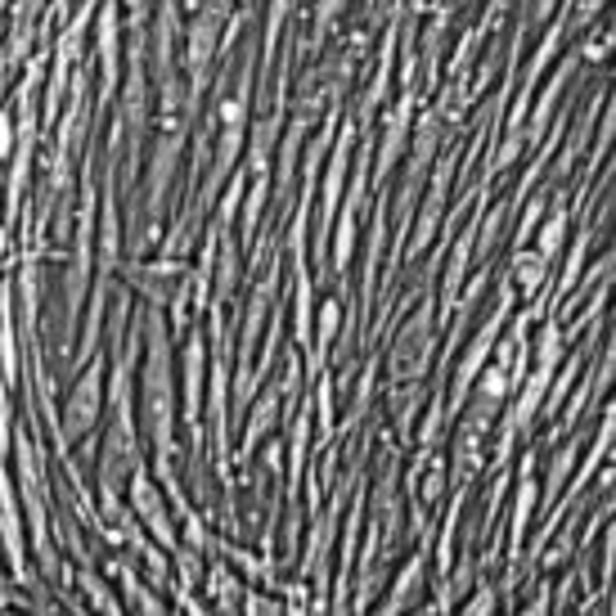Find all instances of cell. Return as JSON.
<instances>
[{
    "label": "cell",
    "instance_id": "cell-11",
    "mask_svg": "<svg viewBox=\"0 0 616 616\" xmlns=\"http://www.w3.org/2000/svg\"><path fill=\"white\" fill-rule=\"evenodd\" d=\"M576 55H567L549 77H540L545 81V90H540V100H531V109H527V149H536L540 139L553 131V113H558V104H562V94H567V86H572V77H576ZM562 131V126H558Z\"/></svg>",
    "mask_w": 616,
    "mask_h": 616
},
{
    "label": "cell",
    "instance_id": "cell-13",
    "mask_svg": "<svg viewBox=\"0 0 616 616\" xmlns=\"http://www.w3.org/2000/svg\"><path fill=\"white\" fill-rule=\"evenodd\" d=\"M508 283H513V293H523V302H536L553 283V266L531 244H517L508 257Z\"/></svg>",
    "mask_w": 616,
    "mask_h": 616
},
{
    "label": "cell",
    "instance_id": "cell-14",
    "mask_svg": "<svg viewBox=\"0 0 616 616\" xmlns=\"http://www.w3.org/2000/svg\"><path fill=\"white\" fill-rule=\"evenodd\" d=\"M383 248H388V199L378 194V208H373V221H369V244H365V283H360V334H365V315L373 306V293H378V261H383Z\"/></svg>",
    "mask_w": 616,
    "mask_h": 616
},
{
    "label": "cell",
    "instance_id": "cell-25",
    "mask_svg": "<svg viewBox=\"0 0 616 616\" xmlns=\"http://www.w3.org/2000/svg\"><path fill=\"white\" fill-rule=\"evenodd\" d=\"M549 590H553V581H549V572H545V581H536V590H531V598L523 603V612H527V616H549Z\"/></svg>",
    "mask_w": 616,
    "mask_h": 616
},
{
    "label": "cell",
    "instance_id": "cell-15",
    "mask_svg": "<svg viewBox=\"0 0 616 616\" xmlns=\"http://www.w3.org/2000/svg\"><path fill=\"white\" fill-rule=\"evenodd\" d=\"M603 100H607V86H598V94L585 104V113L576 117V126H572V135H567V145H562V154H558V163H553V176L558 180H567L572 176V167L585 158V145L594 139V117H598V109H603Z\"/></svg>",
    "mask_w": 616,
    "mask_h": 616
},
{
    "label": "cell",
    "instance_id": "cell-18",
    "mask_svg": "<svg viewBox=\"0 0 616 616\" xmlns=\"http://www.w3.org/2000/svg\"><path fill=\"white\" fill-rule=\"evenodd\" d=\"M266 199H270V176H248L244 199H239V239H257L261 216H266Z\"/></svg>",
    "mask_w": 616,
    "mask_h": 616
},
{
    "label": "cell",
    "instance_id": "cell-2",
    "mask_svg": "<svg viewBox=\"0 0 616 616\" xmlns=\"http://www.w3.org/2000/svg\"><path fill=\"white\" fill-rule=\"evenodd\" d=\"M433 356H437V302L433 293H423L405 306V324L396 328L378 369H388V383H423L433 369Z\"/></svg>",
    "mask_w": 616,
    "mask_h": 616
},
{
    "label": "cell",
    "instance_id": "cell-23",
    "mask_svg": "<svg viewBox=\"0 0 616 616\" xmlns=\"http://www.w3.org/2000/svg\"><path fill=\"white\" fill-rule=\"evenodd\" d=\"M472 594H478V598H468V603H459L468 616H482V612H495L500 607V585L486 576V581H478V590H472Z\"/></svg>",
    "mask_w": 616,
    "mask_h": 616
},
{
    "label": "cell",
    "instance_id": "cell-27",
    "mask_svg": "<svg viewBox=\"0 0 616 616\" xmlns=\"http://www.w3.org/2000/svg\"><path fill=\"white\" fill-rule=\"evenodd\" d=\"M428 10V0H410V14H423Z\"/></svg>",
    "mask_w": 616,
    "mask_h": 616
},
{
    "label": "cell",
    "instance_id": "cell-9",
    "mask_svg": "<svg viewBox=\"0 0 616 616\" xmlns=\"http://www.w3.org/2000/svg\"><path fill=\"white\" fill-rule=\"evenodd\" d=\"M94 55H100V104L113 100L122 72V10L117 0H100L94 10Z\"/></svg>",
    "mask_w": 616,
    "mask_h": 616
},
{
    "label": "cell",
    "instance_id": "cell-16",
    "mask_svg": "<svg viewBox=\"0 0 616 616\" xmlns=\"http://www.w3.org/2000/svg\"><path fill=\"white\" fill-rule=\"evenodd\" d=\"M567 225H572V208H567L562 194H558V203L545 208V216H540V225H536V234H531V248H536L549 266H558L562 248H567Z\"/></svg>",
    "mask_w": 616,
    "mask_h": 616
},
{
    "label": "cell",
    "instance_id": "cell-20",
    "mask_svg": "<svg viewBox=\"0 0 616 616\" xmlns=\"http://www.w3.org/2000/svg\"><path fill=\"white\" fill-rule=\"evenodd\" d=\"M347 5H351V0H315V5H311V23H315V32H311V51H315V45H320L328 32L338 27V19L347 14Z\"/></svg>",
    "mask_w": 616,
    "mask_h": 616
},
{
    "label": "cell",
    "instance_id": "cell-5",
    "mask_svg": "<svg viewBox=\"0 0 616 616\" xmlns=\"http://www.w3.org/2000/svg\"><path fill=\"white\" fill-rule=\"evenodd\" d=\"M455 154H437L433 158V171H428V194H423V208L410 216V244H405V257H423L433 244V234L441 229L446 221V203H450V189H455Z\"/></svg>",
    "mask_w": 616,
    "mask_h": 616
},
{
    "label": "cell",
    "instance_id": "cell-6",
    "mask_svg": "<svg viewBox=\"0 0 616 616\" xmlns=\"http://www.w3.org/2000/svg\"><path fill=\"white\" fill-rule=\"evenodd\" d=\"M131 486H126V508L139 517V527L149 531V540H158L167 553H176L180 549V531H176V517H171V508H167V500H163V491H158V482H154V472L145 468V463H131Z\"/></svg>",
    "mask_w": 616,
    "mask_h": 616
},
{
    "label": "cell",
    "instance_id": "cell-28",
    "mask_svg": "<svg viewBox=\"0 0 616 616\" xmlns=\"http://www.w3.org/2000/svg\"><path fill=\"white\" fill-rule=\"evenodd\" d=\"M369 5H373V0H369Z\"/></svg>",
    "mask_w": 616,
    "mask_h": 616
},
{
    "label": "cell",
    "instance_id": "cell-22",
    "mask_svg": "<svg viewBox=\"0 0 616 616\" xmlns=\"http://www.w3.org/2000/svg\"><path fill=\"white\" fill-rule=\"evenodd\" d=\"M603 5L607 0H572V10H567V32H590L603 19Z\"/></svg>",
    "mask_w": 616,
    "mask_h": 616
},
{
    "label": "cell",
    "instance_id": "cell-7",
    "mask_svg": "<svg viewBox=\"0 0 616 616\" xmlns=\"http://www.w3.org/2000/svg\"><path fill=\"white\" fill-rule=\"evenodd\" d=\"M414 109H418V90L414 86H401V100L388 109H378V117H383V145L373 149V167H369V184H378L383 189L388 180H392V171H396V163H401V154H405V145H410V126H414Z\"/></svg>",
    "mask_w": 616,
    "mask_h": 616
},
{
    "label": "cell",
    "instance_id": "cell-1",
    "mask_svg": "<svg viewBox=\"0 0 616 616\" xmlns=\"http://www.w3.org/2000/svg\"><path fill=\"white\" fill-rule=\"evenodd\" d=\"M145 373H139V418L149 428L154 455H176V378H171V328L163 306L145 311Z\"/></svg>",
    "mask_w": 616,
    "mask_h": 616
},
{
    "label": "cell",
    "instance_id": "cell-4",
    "mask_svg": "<svg viewBox=\"0 0 616 616\" xmlns=\"http://www.w3.org/2000/svg\"><path fill=\"white\" fill-rule=\"evenodd\" d=\"M225 14H229L225 0H203V5L194 10V23H189V32H184V72H189V86H194L189 100H199L203 86H208L212 59H216L221 36H225Z\"/></svg>",
    "mask_w": 616,
    "mask_h": 616
},
{
    "label": "cell",
    "instance_id": "cell-26",
    "mask_svg": "<svg viewBox=\"0 0 616 616\" xmlns=\"http://www.w3.org/2000/svg\"><path fill=\"white\" fill-rule=\"evenodd\" d=\"M14 139H19V131H14V113H10V109H0V163H10Z\"/></svg>",
    "mask_w": 616,
    "mask_h": 616
},
{
    "label": "cell",
    "instance_id": "cell-3",
    "mask_svg": "<svg viewBox=\"0 0 616 616\" xmlns=\"http://www.w3.org/2000/svg\"><path fill=\"white\" fill-rule=\"evenodd\" d=\"M104 405H109V360H104V351H94L81 369H77V383H72V392H68V401H64V418H59V433H64V441L72 446V441H81V437H90L94 428H100V418H104Z\"/></svg>",
    "mask_w": 616,
    "mask_h": 616
},
{
    "label": "cell",
    "instance_id": "cell-21",
    "mask_svg": "<svg viewBox=\"0 0 616 616\" xmlns=\"http://www.w3.org/2000/svg\"><path fill=\"white\" fill-rule=\"evenodd\" d=\"M549 199H553V194H527V199H523V203H527V212L517 216V229H513V248H517V244H531V234H536V225H540V216H545Z\"/></svg>",
    "mask_w": 616,
    "mask_h": 616
},
{
    "label": "cell",
    "instance_id": "cell-17",
    "mask_svg": "<svg viewBox=\"0 0 616 616\" xmlns=\"http://www.w3.org/2000/svg\"><path fill=\"white\" fill-rule=\"evenodd\" d=\"M203 594H212V607L216 612H239V594H244V581L234 576V567L225 558H216L208 572H203Z\"/></svg>",
    "mask_w": 616,
    "mask_h": 616
},
{
    "label": "cell",
    "instance_id": "cell-8",
    "mask_svg": "<svg viewBox=\"0 0 616 616\" xmlns=\"http://www.w3.org/2000/svg\"><path fill=\"white\" fill-rule=\"evenodd\" d=\"M0 549H5V567L19 585L32 581L27 572V523H23V504H19V486L5 468V455H0Z\"/></svg>",
    "mask_w": 616,
    "mask_h": 616
},
{
    "label": "cell",
    "instance_id": "cell-12",
    "mask_svg": "<svg viewBox=\"0 0 616 616\" xmlns=\"http://www.w3.org/2000/svg\"><path fill=\"white\" fill-rule=\"evenodd\" d=\"M279 410H283V401H279V388H275V378H270V388H257V396L244 410L248 423H244V437H239V450H234V459L257 455V446L270 437V428L279 423Z\"/></svg>",
    "mask_w": 616,
    "mask_h": 616
},
{
    "label": "cell",
    "instance_id": "cell-24",
    "mask_svg": "<svg viewBox=\"0 0 616 616\" xmlns=\"http://www.w3.org/2000/svg\"><path fill=\"white\" fill-rule=\"evenodd\" d=\"M10 441H14V401L10 388L0 383V455H10Z\"/></svg>",
    "mask_w": 616,
    "mask_h": 616
},
{
    "label": "cell",
    "instance_id": "cell-10",
    "mask_svg": "<svg viewBox=\"0 0 616 616\" xmlns=\"http://www.w3.org/2000/svg\"><path fill=\"white\" fill-rule=\"evenodd\" d=\"M428 572H433V531H423V536H418V549L401 562V572H396V581L388 585V598L378 603V612H383V616L410 612V607L418 603L423 585H428Z\"/></svg>",
    "mask_w": 616,
    "mask_h": 616
},
{
    "label": "cell",
    "instance_id": "cell-19",
    "mask_svg": "<svg viewBox=\"0 0 616 616\" xmlns=\"http://www.w3.org/2000/svg\"><path fill=\"white\" fill-rule=\"evenodd\" d=\"M77 585H81V594L90 598V607H100V612H126L122 598H113V590L104 585V576L90 572V567H81V572H77Z\"/></svg>",
    "mask_w": 616,
    "mask_h": 616
}]
</instances>
